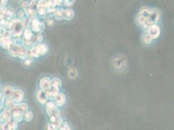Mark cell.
Wrapping results in <instances>:
<instances>
[{"instance_id": "2e32d148", "label": "cell", "mask_w": 174, "mask_h": 130, "mask_svg": "<svg viewBox=\"0 0 174 130\" xmlns=\"http://www.w3.org/2000/svg\"><path fill=\"white\" fill-rule=\"evenodd\" d=\"M36 48L39 56L45 55L48 52L49 50L48 46L45 44H38L37 45Z\"/></svg>"}, {"instance_id": "8fae6325", "label": "cell", "mask_w": 174, "mask_h": 130, "mask_svg": "<svg viewBox=\"0 0 174 130\" xmlns=\"http://www.w3.org/2000/svg\"><path fill=\"white\" fill-rule=\"evenodd\" d=\"M51 85V80L48 77H44L40 81V87L41 90H47Z\"/></svg>"}, {"instance_id": "60d3db41", "label": "cell", "mask_w": 174, "mask_h": 130, "mask_svg": "<svg viewBox=\"0 0 174 130\" xmlns=\"http://www.w3.org/2000/svg\"><path fill=\"white\" fill-rule=\"evenodd\" d=\"M1 108H2V105H1V104H0V109H1Z\"/></svg>"}, {"instance_id": "4fadbf2b", "label": "cell", "mask_w": 174, "mask_h": 130, "mask_svg": "<svg viewBox=\"0 0 174 130\" xmlns=\"http://www.w3.org/2000/svg\"><path fill=\"white\" fill-rule=\"evenodd\" d=\"M12 100L15 102L19 103L24 100V93L21 90H14V92L12 96Z\"/></svg>"}, {"instance_id": "1f68e13d", "label": "cell", "mask_w": 174, "mask_h": 130, "mask_svg": "<svg viewBox=\"0 0 174 130\" xmlns=\"http://www.w3.org/2000/svg\"><path fill=\"white\" fill-rule=\"evenodd\" d=\"M47 129L48 130H57L55 124L53 123H51V122L48 125Z\"/></svg>"}, {"instance_id": "b9f144b4", "label": "cell", "mask_w": 174, "mask_h": 130, "mask_svg": "<svg viewBox=\"0 0 174 130\" xmlns=\"http://www.w3.org/2000/svg\"><path fill=\"white\" fill-rule=\"evenodd\" d=\"M0 44H1V37H0Z\"/></svg>"}, {"instance_id": "74e56055", "label": "cell", "mask_w": 174, "mask_h": 130, "mask_svg": "<svg viewBox=\"0 0 174 130\" xmlns=\"http://www.w3.org/2000/svg\"><path fill=\"white\" fill-rule=\"evenodd\" d=\"M24 12L23 11H20L19 13H18V17L19 18H22L23 17H24Z\"/></svg>"}, {"instance_id": "d6986e66", "label": "cell", "mask_w": 174, "mask_h": 130, "mask_svg": "<svg viewBox=\"0 0 174 130\" xmlns=\"http://www.w3.org/2000/svg\"><path fill=\"white\" fill-rule=\"evenodd\" d=\"M14 92V90L13 87L9 86V85L6 86L3 89V94L5 95V97L7 98H10L12 97Z\"/></svg>"}, {"instance_id": "d6a6232c", "label": "cell", "mask_w": 174, "mask_h": 130, "mask_svg": "<svg viewBox=\"0 0 174 130\" xmlns=\"http://www.w3.org/2000/svg\"><path fill=\"white\" fill-rule=\"evenodd\" d=\"M46 23H47L48 26L49 27H52L55 24V22L54 20L52 18H48L47 20H46Z\"/></svg>"}, {"instance_id": "52a82bcc", "label": "cell", "mask_w": 174, "mask_h": 130, "mask_svg": "<svg viewBox=\"0 0 174 130\" xmlns=\"http://www.w3.org/2000/svg\"><path fill=\"white\" fill-rule=\"evenodd\" d=\"M22 7L24 8L29 19L32 20V19L35 18L36 14H37V10L31 7L30 5V4H27L26 2H24V3H23Z\"/></svg>"}, {"instance_id": "7402d4cb", "label": "cell", "mask_w": 174, "mask_h": 130, "mask_svg": "<svg viewBox=\"0 0 174 130\" xmlns=\"http://www.w3.org/2000/svg\"><path fill=\"white\" fill-rule=\"evenodd\" d=\"M54 17L55 19L58 20H62V19H64V10L62 9H57Z\"/></svg>"}, {"instance_id": "f1b7e54d", "label": "cell", "mask_w": 174, "mask_h": 130, "mask_svg": "<svg viewBox=\"0 0 174 130\" xmlns=\"http://www.w3.org/2000/svg\"><path fill=\"white\" fill-rule=\"evenodd\" d=\"M62 3L66 7H70L74 3L75 0H61Z\"/></svg>"}, {"instance_id": "f546056e", "label": "cell", "mask_w": 174, "mask_h": 130, "mask_svg": "<svg viewBox=\"0 0 174 130\" xmlns=\"http://www.w3.org/2000/svg\"><path fill=\"white\" fill-rule=\"evenodd\" d=\"M9 123L10 124L11 129H12V130L16 129L17 128V127H18V122L15 121L14 120H11L10 122H9Z\"/></svg>"}, {"instance_id": "cb8c5ba5", "label": "cell", "mask_w": 174, "mask_h": 130, "mask_svg": "<svg viewBox=\"0 0 174 130\" xmlns=\"http://www.w3.org/2000/svg\"><path fill=\"white\" fill-rule=\"evenodd\" d=\"M51 84L54 85L55 86L60 89L62 85V81L61 80V79H59V77H54L53 80H51Z\"/></svg>"}, {"instance_id": "4dcf8cb0", "label": "cell", "mask_w": 174, "mask_h": 130, "mask_svg": "<svg viewBox=\"0 0 174 130\" xmlns=\"http://www.w3.org/2000/svg\"><path fill=\"white\" fill-rule=\"evenodd\" d=\"M1 128L2 130H12L9 122H5L4 124H3Z\"/></svg>"}, {"instance_id": "d4e9b609", "label": "cell", "mask_w": 174, "mask_h": 130, "mask_svg": "<svg viewBox=\"0 0 174 130\" xmlns=\"http://www.w3.org/2000/svg\"><path fill=\"white\" fill-rule=\"evenodd\" d=\"M68 76L71 79L76 78L77 76V71L76 70V69H72L69 70L68 72Z\"/></svg>"}, {"instance_id": "7c38bea8", "label": "cell", "mask_w": 174, "mask_h": 130, "mask_svg": "<svg viewBox=\"0 0 174 130\" xmlns=\"http://www.w3.org/2000/svg\"><path fill=\"white\" fill-rule=\"evenodd\" d=\"M37 99L40 104H44L48 102L49 98L48 97V96L46 95L45 91H44L42 90H40L39 91H38L37 94Z\"/></svg>"}, {"instance_id": "ffe728a7", "label": "cell", "mask_w": 174, "mask_h": 130, "mask_svg": "<svg viewBox=\"0 0 174 130\" xmlns=\"http://www.w3.org/2000/svg\"><path fill=\"white\" fill-rule=\"evenodd\" d=\"M0 115H1L2 120L5 121V122H9L11 120V117H12V115H11L10 111H5Z\"/></svg>"}, {"instance_id": "30bf717a", "label": "cell", "mask_w": 174, "mask_h": 130, "mask_svg": "<svg viewBox=\"0 0 174 130\" xmlns=\"http://www.w3.org/2000/svg\"><path fill=\"white\" fill-rule=\"evenodd\" d=\"M45 93L49 98H54L59 93V88L55 86L54 85L51 84V85L47 90H45Z\"/></svg>"}, {"instance_id": "7a4b0ae2", "label": "cell", "mask_w": 174, "mask_h": 130, "mask_svg": "<svg viewBox=\"0 0 174 130\" xmlns=\"http://www.w3.org/2000/svg\"><path fill=\"white\" fill-rule=\"evenodd\" d=\"M8 27L10 33L15 37L21 36L24 31V29H25L23 22L20 19L12 20L9 22Z\"/></svg>"}, {"instance_id": "484cf974", "label": "cell", "mask_w": 174, "mask_h": 130, "mask_svg": "<svg viewBox=\"0 0 174 130\" xmlns=\"http://www.w3.org/2000/svg\"><path fill=\"white\" fill-rule=\"evenodd\" d=\"M142 40L145 44H149L152 42L153 39L151 38L149 35H148V34H145V35L143 36Z\"/></svg>"}, {"instance_id": "5b68a950", "label": "cell", "mask_w": 174, "mask_h": 130, "mask_svg": "<svg viewBox=\"0 0 174 130\" xmlns=\"http://www.w3.org/2000/svg\"><path fill=\"white\" fill-rule=\"evenodd\" d=\"M147 29V34L152 39H156L160 36V29L157 24H153L151 25Z\"/></svg>"}, {"instance_id": "9a60e30c", "label": "cell", "mask_w": 174, "mask_h": 130, "mask_svg": "<svg viewBox=\"0 0 174 130\" xmlns=\"http://www.w3.org/2000/svg\"><path fill=\"white\" fill-rule=\"evenodd\" d=\"M13 44V41L11 40L9 36H5L1 37V44L0 45L5 49H9V48Z\"/></svg>"}, {"instance_id": "83f0119b", "label": "cell", "mask_w": 174, "mask_h": 130, "mask_svg": "<svg viewBox=\"0 0 174 130\" xmlns=\"http://www.w3.org/2000/svg\"><path fill=\"white\" fill-rule=\"evenodd\" d=\"M59 130H71V128L69 126L68 122H65L62 123V126L60 127Z\"/></svg>"}, {"instance_id": "f35d334b", "label": "cell", "mask_w": 174, "mask_h": 130, "mask_svg": "<svg viewBox=\"0 0 174 130\" xmlns=\"http://www.w3.org/2000/svg\"><path fill=\"white\" fill-rule=\"evenodd\" d=\"M2 118H1V115H0V123L2 122Z\"/></svg>"}, {"instance_id": "5bb4252c", "label": "cell", "mask_w": 174, "mask_h": 130, "mask_svg": "<svg viewBox=\"0 0 174 130\" xmlns=\"http://www.w3.org/2000/svg\"><path fill=\"white\" fill-rule=\"evenodd\" d=\"M20 111L22 112L23 113L25 114L26 112H27L28 107L26 104H17V105H13L10 107V112L13 111Z\"/></svg>"}, {"instance_id": "ab89813d", "label": "cell", "mask_w": 174, "mask_h": 130, "mask_svg": "<svg viewBox=\"0 0 174 130\" xmlns=\"http://www.w3.org/2000/svg\"><path fill=\"white\" fill-rule=\"evenodd\" d=\"M1 99H2V95L0 94V100H1Z\"/></svg>"}, {"instance_id": "4316f807", "label": "cell", "mask_w": 174, "mask_h": 130, "mask_svg": "<svg viewBox=\"0 0 174 130\" xmlns=\"http://www.w3.org/2000/svg\"><path fill=\"white\" fill-rule=\"evenodd\" d=\"M24 118L26 122H30L33 119V115L31 112H26L24 115Z\"/></svg>"}, {"instance_id": "277c9868", "label": "cell", "mask_w": 174, "mask_h": 130, "mask_svg": "<svg viewBox=\"0 0 174 130\" xmlns=\"http://www.w3.org/2000/svg\"><path fill=\"white\" fill-rule=\"evenodd\" d=\"M113 65L115 69L118 70H124L127 66V61L124 56L120 55L116 57L113 61Z\"/></svg>"}, {"instance_id": "603a6c76", "label": "cell", "mask_w": 174, "mask_h": 130, "mask_svg": "<svg viewBox=\"0 0 174 130\" xmlns=\"http://www.w3.org/2000/svg\"><path fill=\"white\" fill-rule=\"evenodd\" d=\"M24 35L25 40H30V39H31L32 37H33L31 30L29 29V28L26 29Z\"/></svg>"}, {"instance_id": "ba28073f", "label": "cell", "mask_w": 174, "mask_h": 130, "mask_svg": "<svg viewBox=\"0 0 174 130\" xmlns=\"http://www.w3.org/2000/svg\"><path fill=\"white\" fill-rule=\"evenodd\" d=\"M55 104L57 107H62L66 102V98L65 94L62 93H59L53 98Z\"/></svg>"}, {"instance_id": "e0dca14e", "label": "cell", "mask_w": 174, "mask_h": 130, "mask_svg": "<svg viewBox=\"0 0 174 130\" xmlns=\"http://www.w3.org/2000/svg\"><path fill=\"white\" fill-rule=\"evenodd\" d=\"M74 11L71 9H66L64 10V19L66 20H71L74 17Z\"/></svg>"}, {"instance_id": "d590c367", "label": "cell", "mask_w": 174, "mask_h": 130, "mask_svg": "<svg viewBox=\"0 0 174 130\" xmlns=\"http://www.w3.org/2000/svg\"><path fill=\"white\" fill-rule=\"evenodd\" d=\"M8 0H0V7H4L7 5Z\"/></svg>"}, {"instance_id": "3957f363", "label": "cell", "mask_w": 174, "mask_h": 130, "mask_svg": "<svg viewBox=\"0 0 174 130\" xmlns=\"http://www.w3.org/2000/svg\"><path fill=\"white\" fill-rule=\"evenodd\" d=\"M9 49V52L13 57H18L21 59H25L27 57L29 51L23 45L13 44Z\"/></svg>"}, {"instance_id": "836d02e7", "label": "cell", "mask_w": 174, "mask_h": 130, "mask_svg": "<svg viewBox=\"0 0 174 130\" xmlns=\"http://www.w3.org/2000/svg\"><path fill=\"white\" fill-rule=\"evenodd\" d=\"M13 100H11L10 98H7L6 101H5V104H6V105L8 106V107H10L13 105Z\"/></svg>"}, {"instance_id": "8992f818", "label": "cell", "mask_w": 174, "mask_h": 130, "mask_svg": "<svg viewBox=\"0 0 174 130\" xmlns=\"http://www.w3.org/2000/svg\"><path fill=\"white\" fill-rule=\"evenodd\" d=\"M45 111L46 112H47V114L49 116L61 114L57 106L55 105L54 102H53V101H48V102L46 103Z\"/></svg>"}, {"instance_id": "44dd1931", "label": "cell", "mask_w": 174, "mask_h": 130, "mask_svg": "<svg viewBox=\"0 0 174 130\" xmlns=\"http://www.w3.org/2000/svg\"><path fill=\"white\" fill-rule=\"evenodd\" d=\"M33 45H37L40 44L42 41V36L40 34H37L35 36H34L31 38Z\"/></svg>"}, {"instance_id": "e575fe53", "label": "cell", "mask_w": 174, "mask_h": 130, "mask_svg": "<svg viewBox=\"0 0 174 130\" xmlns=\"http://www.w3.org/2000/svg\"><path fill=\"white\" fill-rule=\"evenodd\" d=\"M6 33H7V31L5 28L3 27L0 28V36H2V37L6 36Z\"/></svg>"}, {"instance_id": "6da1fadb", "label": "cell", "mask_w": 174, "mask_h": 130, "mask_svg": "<svg viewBox=\"0 0 174 130\" xmlns=\"http://www.w3.org/2000/svg\"><path fill=\"white\" fill-rule=\"evenodd\" d=\"M160 16L159 9L143 7L136 17L137 23L144 28H148L149 26L157 23Z\"/></svg>"}, {"instance_id": "8d00e7d4", "label": "cell", "mask_w": 174, "mask_h": 130, "mask_svg": "<svg viewBox=\"0 0 174 130\" xmlns=\"http://www.w3.org/2000/svg\"><path fill=\"white\" fill-rule=\"evenodd\" d=\"M24 63H25V65L26 66H30L31 65V63H32V61H31V59H27L25 61Z\"/></svg>"}, {"instance_id": "ac0fdd59", "label": "cell", "mask_w": 174, "mask_h": 130, "mask_svg": "<svg viewBox=\"0 0 174 130\" xmlns=\"http://www.w3.org/2000/svg\"><path fill=\"white\" fill-rule=\"evenodd\" d=\"M11 115H13L14 120L16 122H21L23 120V117H24V113L20 111H13L10 112Z\"/></svg>"}, {"instance_id": "9c48e42d", "label": "cell", "mask_w": 174, "mask_h": 130, "mask_svg": "<svg viewBox=\"0 0 174 130\" xmlns=\"http://www.w3.org/2000/svg\"><path fill=\"white\" fill-rule=\"evenodd\" d=\"M30 25L31 26L32 30L34 32H39L42 31L44 28V24L36 18L32 19L31 22L30 21Z\"/></svg>"}]
</instances>
